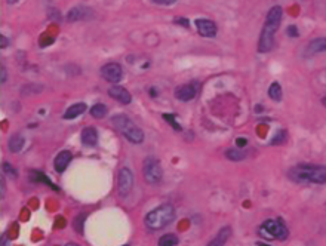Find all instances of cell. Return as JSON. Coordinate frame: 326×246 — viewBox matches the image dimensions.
<instances>
[{
    "instance_id": "1",
    "label": "cell",
    "mask_w": 326,
    "mask_h": 246,
    "mask_svg": "<svg viewBox=\"0 0 326 246\" xmlns=\"http://www.w3.org/2000/svg\"><path fill=\"white\" fill-rule=\"evenodd\" d=\"M282 8L280 6H273L269 14L265 17V22L262 25V32L259 36L258 42V52L259 53H267L275 48V35L277 33V30L282 22Z\"/></svg>"
},
{
    "instance_id": "2",
    "label": "cell",
    "mask_w": 326,
    "mask_h": 246,
    "mask_svg": "<svg viewBox=\"0 0 326 246\" xmlns=\"http://www.w3.org/2000/svg\"><path fill=\"white\" fill-rule=\"evenodd\" d=\"M288 176L298 184H325L326 182V166L320 165H296L289 169Z\"/></svg>"
},
{
    "instance_id": "3",
    "label": "cell",
    "mask_w": 326,
    "mask_h": 246,
    "mask_svg": "<svg viewBox=\"0 0 326 246\" xmlns=\"http://www.w3.org/2000/svg\"><path fill=\"white\" fill-rule=\"evenodd\" d=\"M111 123L117 131H120L128 141L132 144H139L144 141V132L125 114H117L111 117Z\"/></svg>"
},
{
    "instance_id": "4",
    "label": "cell",
    "mask_w": 326,
    "mask_h": 246,
    "mask_svg": "<svg viewBox=\"0 0 326 246\" xmlns=\"http://www.w3.org/2000/svg\"><path fill=\"white\" fill-rule=\"evenodd\" d=\"M173 217H175L173 206L166 203V205H162V206H159V208H156L152 212L147 213L145 226L150 230H160V228L166 227L169 223H172Z\"/></svg>"
},
{
    "instance_id": "5",
    "label": "cell",
    "mask_w": 326,
    "mask_h": 246,
    "mask_svg": "<svg viewBox=\"0 0 326 246\" xmlns=\"http://www.w3.org/2000/svg\"><path fill=\"white\" fill-rule=\"evenodd\" d=\"M259 234L265 239H276V240H286L289 236V230L282 220H267L261 228Z\"/></svg>"
},
{
    "instance_id": "6",
    "label": "cell",
    "mask_w": 326,
    "mask_h": 246,
    "mask_svg": "<svg viewBox=\"0 0 326 246\" xmlns=\"http://www.w3.org/2000/svg\"><path fill=\"white\" fill-rule=\"evenodd\" d=\"M142 172H144V178L148 184H159L163 176L162 165L154 158L145 159V162L142 165Z\"/></svg>"
},
{
    "instance_id": "7",
    "label": "cell",
    "mask_w": 326,
    "mask_h": 246,
    "mask_svg": "<svg viewBox=\"0 0 326 246\" xmlns=\"http://www.w3.org/2000/svg\"><path fill=\"white\" fill-rule=\"evenodd\" d=\"M134 187V175L131 172V169L128 168H122L119 171V175H117V190H119V194L122 197H126L129 194V192L132 190Z\"/></svg>"
},
{
    "instance_id": "8",
    "label": "cell",
    "mask_w": 326,
    "mask_h": 246,
    "mask_svg": "<svg viewBox=\"0 0 326 246\" xmlns=\"http://www.w3.org/2000/svg\"><path fill=\"white\" fill-rule=\"evenodd\" d=\"M101 76H103L104 80H107L110 83H117V82H120L122 77H123V70H122L120 64L108 63V64L101 67Z\"/></svg>"
},
{
    "instance_id": "9",
    "label": "cell",
    "mask_w": 326,
    "mask_h": 246,
    "mask_svg": "<svg viewBox=\"0 0 326 246\" xmlns=\"http://www.w3.org/2000/svg\"><path fill=\"white\" fill-rule=\"evenodd\" d=\"M94 15H95V12H94L91 8H87V6H85V5H77V6L71 8V9L67 12L66 19H67L69 22H76V21L92 19Z\"/></svg>"
},
{
    "instance_id": "10",
    "label": "cell",
    "mask_w": 326,
    "mask_h": 246,
    "mask_svg": "<svg viewBox=\"0 0 326 246\" xmlns=\"http://www.w3.org/2000/svg\"><path fill=\"white\" fill-rule=\"evenodd\" d=\"M194 24H196V28L200 36H203V37H215L217 36L218 27L214 21L206 19V18H199L194 21Z\"/></svg>"
},
{
    "instance_id": "11",
    "label": "cell",
    "mask_w": 326,
    "mask_h": 246,
    "mask_svg": "<svg viewBox=\"0 0 326 246\" xmlns=\"http://www.w3.org/2000/svg\"><path fill=\"white\" fill-rule=\"evenodd\" d=\"M197 95V88L194 85H181L175 89V98L180 101H191Z\"/></svg>"
},
{
    "instance_id": "12",
    "label": "cell",
    "mask_w": 326,
    "mask_h": 246,
    "mask_svg": "<svg viewBox=\"0 0 326 246\" xmlns=\"http://www.w3.org/2000/svg\"><path fill=\"white\" fill-rule=\"evenodd\" d=\"M108 95L114 100H117L119 103L122 104H129L132 101V97L129 94V90L125 89L123 86H111L108 89Z\"/></svg>"
},
{
    "instance_id": "13",
    "label": "cell",
    "mask_w": 326,
    "mask_h": 246,
    "mask_svg": "<svg viewBox=\"0 0 326 246\" xmlns=\"http://www.w3.org/2000/svg\"><path fill=\"white\" fill-rule=\"evenodd\" d=\"M71 159H73L71 153H70V151H67V150L61 151V153H58V156L55 158V162H53L55 171H56V172H59V174L64 172V171H66V168L69 166V163L71 162Z\"/></svg>"
},
{
    "instance_id": "14",
    "label": "cell",
    "mask_w": 326,
    "mask_h": 246,
    "mask_svg": "<svg viewBox=\"0 0 326 246\" xmlns=\"http://www.w3.org/2000/svg\"><path fill=\"white\" fill-rule=\"evenodd\" d=\"M322 52H326V37L313 39L306 48V55H316Z\"/></svg>"
},
{
    "instance_id": "15",
    "label": "cell",
    "mask_w": 326,
    "mask_h": 246,
    "mask_svg": "<svg viewBox=\"0 0 326 246\" xmlns=\"http://www.w3.org/2000/svg\"><path fill=\"white\" fill-rule=\"evenodd\" d=\"M82 142L86 147H95L98 142V134L97 129L92 126H87L82 131Z\"/></svg>"
},
{
    "instance_id": "16",
    "label": "cell",
    "mask_w": 326,
    "mask_h": 246,
    "mask_svg": "<svg viewBox=\"0 0 326 246\" xmlns=\"http://www.w3.org/2000/svg\"><path fill=\"white\" fill-rule=\"evenodd\" d=\"M86 110H87L86 104H83V103H77V104H74V105H71V107L67 108V111L64 113V119H66V120L76 119V117L82 116Z\"/></svg>"
},
{
    "instance_id": "17",
    "label": "cell",
    "mask_w": 326,
    "mask_h": 246,
    "mask_svg": "<svg viewBox=\"0 0 326 246\" xmlns=\"http://www.w3.org/2000/svg\"><path fill=\"white\" fill-rule=\"evenodd\" d=\"M25 144V140L21 134H15L9 138V142H8V147H9V151L11 153H19L22 150Z\"/></svg>"
},
{
    "instance_id": "18",
    "label": "cell",
    "mask_w": 326,
    "mask_h": 246,
    "mask_svg": "<svg viewBox=\"0 0 326 246\" xmlns=\"http://www.w3.org/2000/svg\"><path fill=\"white\" fill-rule=\"evenodd\" d=\"M225 158L228 160H233V162H239V160H243L246 158V153L242 151V148H230L225 151Z\"/></svg>"
},
{
    "instance_id": "19",
    "label": "cell",
    "mask_w": 326,
    "mask_h": 246,
    "mask_svg": "<svg viewBox=\"0 0 326 246\" xmlns=\"http://www.w3.org/2000/svg\"><path fill=\"white\" fill-rule=\"evenodd\" d=\"M269 97L273 100V101H282V97H283V92H282V86L280 83L277 82H273L269 88Z\"/></svg>"
},
{
    "instance_id": "20",
    "label": "cell",
    "mask_w": 326,
    "mask_h": 246,
    "mask_svg": "<svg viewBox=\"0 0 326 246\" xmlns=\"http://www.w3.org/2000/svg\"><path fill=\"white\" fill-rule=\"evenodd\" d=\"M176 245H178V237L172 233H168V234H163L159 239L157 246H176Z\"/></svg>"
},
{
    "instance_id": "21",
    "label": "cell",
    "mask_w": 326,
    "mask_h": 246,
    "mask_svg": "<svg viewBox=\"0 0 326 246\" xmlns=\"http://www.w3.org/2000/svg\"><path fill=\"white\" fill-rule=\"evenodd\" d=\"M107 111H108L107 105H104V104H95L91 108V116L95 117V119H103V117L107 116Z\"/></svg>"
},
{
    "instance_id": "22",
    "label": "cell",
    "mask_w": 326,
    "mask_h": 246,
    "mask_svg": "<svg viewBox=\"0 0 326 246\" xmlns=\"http://www.w3.org/2000/svg\"><path fill=\"white\" fill-rule=\"evenodd\" d=\"M286 134H288V132H286L285 129L279 131V132L275 135V138L272 140V142H270V144H272V145H276V144L279 145V144L285 142V141H286V138H288V135H286Z\"/></svg>"
},
{
    "instance_id": "23",
    "label": "cell",
    "mask_w": 326,
    "mask_h": 246,
    "mask_svg": "<svg viewBox=\"0 0 326 246\" xmlns=\"http://www.w3.org/2000/svg\"><path fill=\"white\" fill-rule=\"evenodd\" d=\"M163 119L169 122V125H172L175 131H180V129H181V126H180V125H176V122H175V117H173L172 114H163Z\"/></svg>"
},
{
    "instance_id": "24",
    "label": "cell",
    "mask_w": 326,
    "mask_h": 246,
    "mask_svg": "<svg viewBox=\"0 0 326 246\" xmlns=\"http://www.w3.org/2000/svg\"><path fill=\"white\" fill-rule=\"evenodd\" d=\"M83 221H85V215H80L74 220V228L79 231V233H83Z\"/></svg>"
},
{
    "instance_id": "25",
    "label": "cell",
    "mask_w": 326,
    "mask_h": 246,
    "mask_svg": "<svg viewBox=\"0 0 326 246\" xmlns=\"http://www.w3.org/2000/svg\"><path fill=\"white\" fill-rule=\"evenodd\" d=\"M286 35L289 37H298L300 36V32H298V28H296L295 25H289L288 30H286Z\"/></svg>"
},
{
    "instance_id": "26",
    "label": "cell",
    "mask_w": 326,
    "mask_h": 246,
    "mask_svg": "<svg viewBox=\"0 0 326 246\" xmlns=\"http://www.w3.org/2000/svg\"><path fill=\"white\" fill-rule=\"evenodd\" d=\"M3 171H5L8 175H11L12 178H15V176L18 175V174H17V171H15V169H14L9 163H3Z\"/></svg>"
},
{
    "instance_id": "27",
    "label": "cell",
    "mask_w": 326,
    "mask_h": 246,
    "mask_svg": "<svg viewBox=\"0 0 326 246\" xmlns=\"http://www.w3.org/2000/svg\"><path fill=\"white\" fill-rule=\"evenodd\" d=\"M176 0H153V3L156 5H163V6H169V5H173Z\"/></svg>"
},
{
    "instance_id": "28",
    "label": "cell",
    "mask_w": 326,
    "mask_h": 246,
    "mask_svg": "<svg viewBox=\"0 0 326 246\" xmlns=\"http://www.w3.org/2000/svg\"><path fill=\"white\" fill-rule=\"evenodd\" d=\"M246 144H248L246 138H237L236 140V147L237 148H243V147H246Z\"/></svg>"
},
{
    "instance_id": "29",
    "label": "cell",
    "mask_w": 326,
    "mask_h": 246,
    "mask_svg": "<svg viewBox=\"0 0 326 246\" xmlns=\"http://www.w3.org/2000/svg\"><path fill=\"white\" fill-rule=\"evenodd\" d=\"M224 243H225L224 240H221L220 237H217L215 240H212V242H211L209 245H207V246H224Z\"/></svg>"
},
{
    "instance_id": "30",
    "label": "cell",
    "mask_w": 326,
    "mask_h": 246,
    "mask_svg": "<svg viewBox=\"0 0 326 246\" xmlns=\"http://www.w3.org/2000/svg\"><path fill=\"white\" fill-rule=\"evenodd\" d=\"M0 40H2V43H0V48L5 49V48L8 46V43H9V42H8V39H6L5 36H0Z\"/></svg>"
},
{
    "instance_id": "31",
    "label": "cell",
    "mask_w": 326,
    "mask_h": 246,
    "mask_svg": "<svg viewBox=\"0 0 326 246\" xmlns=\"http://www.w3.org/2000/svg\"><path fill=\"white\" fill-rule=\"evenodd\" d=\"M175 22H178V24H184L186 27H189V19H186V18H176Z\"/></svg>"
},
{
    "instance_id": "32",
    "label": "cell",
    "mask_w": 326,
    "mask_h": 246,
    "mask_svg": "<svg viewBox=\"0 0 326 246\" xmlns=\"http://www.w3.org/2000/svg\"><path fill=\"white\" fill-rule=\"evenodd\" d=\"M6 82V70H5V67L2 66V85Z\"/></svg>"
},
{
    "instance_id": "33",
    "label": "cell",
    "mask_w": 326,
    "mask_h": 246,
    "mask_svg": "<svg viewBox=\"0 0 326 246\" xmlns=\"http://www.w3.org/2000/svg\"><path fill=\"white\" fill-rule=\"evenodd\" d=\"M6 2H8L9 5H14V3H17V2H18V0H6Z\"/></svg>"
},
{
    "instance_id": "34",
    "label": "cell",
    "mask_w": 326,
    "mask_h": 246,
    "mask_svg": "<svg viewBox=\"0 0 326 246\" xmlns=\"http://www.w3.org/2000/svg\"><path fill=\"white\" fill-rule=\"evenodd\" d=\"M66 246H79V245L77 243H67Z\"/></svg>"
},
{
    "instance_id": "35",
    "label": "cell",
    "mask_w": 326,
    "mask_h": 246,
    "mask_svg": "<svg viewBox=\"0 0 326 246\" xmlns=\"http://www.w3.org/2000/svg\"><path fill=\"white\" fill-rule=\"evenodd\" d=\"M258 246H270V245H267V243H258Z\"/></svg>"
},
{
    "instance_id": "36",
    "label": "cell",
    "mask_w": 326,
    "mask_h": 246,
    "mask_svg": "<svg viewBox=\"0 0 326 246\" xmlns=\"http://www.w3.org/2000/svg\"><path fill=\"white\" fill-rule=\"evenodd\" d=\"M322 103H323V105L326 107V98H323V101H322Z\"/></svg>"
},
{
    "instance_id": "37",
    "label": "cell",
    "mask_w": 326,
    "mask_h": 246,
    "mask_svg": "<svg viewBox=\"0 0 326 246\" xmlns=\"http://www.w3.org/2000/svg\"><path fill=\"white\" fill-rule=\"evenodd\" d=\"M126 246H128V245H126Z\"/></svg>"
}]
</instances>
